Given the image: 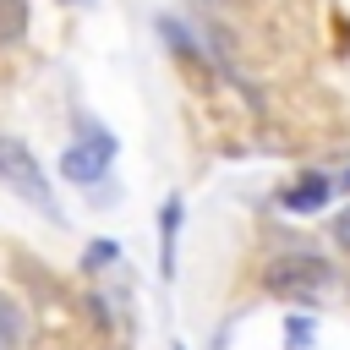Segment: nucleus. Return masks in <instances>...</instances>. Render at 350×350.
<instances>
[{
    "label": "nucleus",
    "mask_w": 350,
    "mask_h": 350,
    "mask_svg": "<svg viewBox=\"0 0 350 350\" xmlns=\"http://www.w3.org/2000/svg\"><path fill=\"white\" fill-rule=\"evenodd\" d=\"M345 186H350V175H345Z\"/></svg>",
    "instance_id": "nucleus-10"
},
{
    "label": "nucleus",
    "mask_w": 350,
    "mask_h": 350,
    "mask_svg": "<svg viewBox=\"0 0 350 350\" xmlns=\"http://www.w3.org/2000/svg\"><path fill=\"white\" fill-rule=\"evenodd\" d=\"M22 0H0V44H11L16 33H22Z\"/></svg>",
    "instance_id": "nucleus-7"
},
{
    "label": "nucleus",
    "mask_w": 350,
    "mask_h": 350,
    "mask_svg": "<svg viewBox=\"0 0 350 350\" xmlns=\"http://www.w3.org/2000/svg\"><path fill=\"white\" fill-rule=\"evenodd\" d=\"M109 164H115V137H109V131H82V137L60 153V175H66L71 186H93L98 175H109Z\"/></svg>",
    "instance_id": "nucleus-2"
},
{
    "label": "nucleus",
    "mask_w": 350,
    "mask_h": 350,
    "mask_svg": "<svg viewBox=\"0 0 350 350\" xmlns=\"http://www.w3.org/2000/svg\"><path fill=\"white\" fill-rule=\"evenodd\" d=\"M115 257H120L115 241H93V246H88V262H93V268H104V262H115Z\"/></svg>",
    "instance_id": "nucleus-8"
},
{
    "label": "nucleus",
    "mask_w": 350,
    "mask_h": 350,
    "mask_svg": "<svg viewBox=\"0 0 350 350\" xmlns=\"http://www.w3.org/2000/svg\"><path fill=\"white\" fill-rule=\"evenodd\" d=\"M159 230H164V257H159V273H164V279H175V235H180V197H170V202H164V219H159Z\"/></svg>",
    "instance_id": "nucleus-5"
},
{
    "label": "nucleus",
    "mask_w": 350,
    "mask_h": 350,
    "mask_svg": "<svg viewBox=\"0 0 350 350\" xmlns=\"http://www.w3.org/2000/svg\"><path fill=\"white\" fill-rule=\"evenodd\" d=\"M334 241H339V246H345V252H350V208H345V213H339V219H334Z\"/></svg>",
    "instance_id": "nucleus-9"
},
{
    "label": "nucleus",
    "mask_w": 350,
    "mask_h": 350,
    "mask_svg": "<svg viewBox=\"0 0 350 350\" xmlns=\"http://www.w3.org/2000/svg\"><path fill=\"white\" fill-rule=\"evenodd\" d=\"M312 339H317V323L312 317H284V350H312Z\"/></svg>",
    "instance_id": "nucleus-6"
},
{
    "label": "nucleus",
    "mask_w": 350,
    "mask_h": 350,
    "mask_svg": "<svg viewBox=\"0 0 350 350\" xmlns=\"http://www.w3.org/2000/svg\"><path fill=\"white\" fill-rule=\"evenodd\" d=\"M328 284H334V273H328V262H317V257H279V262L268 268V290H279V295H290V301H317Z\"/></svg>",
    "instance_id": "nucleus-3"
},
{
    "label": "nucleus",
    "mask_w": 350,
    "mask_h": 350,
    "mask_svg": "<svg viewBox=\"0 0 350 350\" xmlns=\"http://www.w3.org/2000/svg\"><path fill=\"white\" fill-rule=\"evenodd\" d=\"M323 202H328V175H306L301 186L284 191V208H290V213H312V208H323Z\"/></svg>",
    "instance_id": "nucleus-4"
},
{
    "label": "nucleus",
    "mask_w": 350,
    "mask_h": 350,
    "mask_svg": "<svg viewBox=\"0 0 350 350\" xmlns=\"http://www.w3.org/2000/svg\"><path fill=\"white\" fill-rule=\"evenodd\" d=\"M0 180L5 186H16L27 202H38L44 213H55V191H49V180H44V170H38V159L16 142V137H0Z\"/></svg>",
    "instance_id": "nucleus-1"
}]
</instances>
